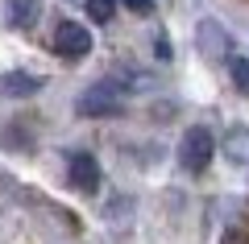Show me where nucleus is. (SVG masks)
Wrapping results in <instances>:
<instances>
[{
    "mask_svg": "<svg viewBox=\"0 0 249 244\" xmlns=\"http://www.w3.org/2000/svg\"><path fill=\"white\" fill-rule=\"evenodd\" d=\"M124 91H129V87H124L116 75H112V79H100V83H91V87L79 96V104H75V108H79V116H88V120L116 116V112L124 108Z\"/></svg>",
    "mask_w": 249,
    "mask_h": 244,
    "instance_id": "nucleus-1",
    "label": "nucleus"
},
{
    "mask_svg": "<svg viewBox=\"0 0 249 244\" xmlns=\"http://www.w3.org/2000/svg\"><path fill=\"white\" fill-rule=\"evenodd\" d=\"M212 153H216V137H212V129H204V124H191V129L183 132V141H178V166H183L187 174H204V170L212 166Z\"/></svg>",
    "mask_w": 249,
    "mask_h": 244,
    "instance_id": "nucleus-2",
    "label": "nucleus"
},
{
    "mask_svg": "<svg viewBox=\"0 0 249 244\" xmlns=\"http://www.w3.org/2000/svg\"><path fill=\"white\" fill-rule=\"evenodd\" d=\"M54 50H58L67 62L88 58V54H91V33H88V25H79V21H62V25L54 29Z\"/></svg>",
    "mask_w": 249,
    "mask_h": 244,
    "instance_id": "nucleus-3",
    "label": "nucleus"
},
{
    "mask_svg": "<svg viewBox=\"0 0 249 244\" xmlns=\"http://www.w3.org/2000/svg\"><path fill=\"white\" fill-rule=\"evenodd\" d=\"M67 174H71V186L83 195H96L100 191V162L88 153V149H79V153L67 157Z\"/></svg>",
    "mask_w": 249,
    "mask_h": 244,
    "instance_id": "nucleus-4",
    "label": "nucleus"
},
{
    "mask_svg": "<svg viewBox=\"0 0 249 244\" xmlns=\"http://www.w3.org/2000/svg\"><path fill=\"white\" fill-rule=\"evenodd\" d=\"M199 50L208 54V58H229V50H232V42H229V33H224L216 21H199Z\"/></svg>",
    "mask_w": 249,
    "mask_h": 244,
    "instance_id": "nucleus-5",
    "label": "nucleus"
},
{
    "mask_svg": "<svg viewBox=\"0 0 249 244\" xmlns=\"http://www.w3.org/2000/svg\"><path fill=\"white\" fill-rule=\"evenodd\" d=\"M224 157H229V166L249 170V124H232L229 129V137H224Z\"/></svg>",
    "mask_w": 249,
    "mask_h": 244,
    "instance_id": "nucleus-6",
    "label": "nucleus"
},
{
    "mask_svg": "<svg viewBox=\"0 0 249 244\" xmlns=\"http://www.w3.org/2000/svg\"><path fill=\"white\" fill-rule=\"evenodd\" d=\"M0 91L13 96V99H25V96H37L42 91V79L29 75V70H9V75L0 79Z\"/></svg>",
    "mask_w": 249,
    "mask_h": 244,
    "instance_id": "nucleus-7",
    "label": "nucleus"
},
{
    "mask_svg": "<svg viewBox=\"0 0 249 244\" xmlns=\"http://www.w3.org/2000/svg\"><path fill=\"white\" fill-rule=\"evenodd\" d=\"M4 21H9L13 29H29V25L37 21V0H9Z\"/></svg>",
    "mask_w": 249,
    "mask_h": 244,
    "instance_id": "nucleus-8",
    "label": "nucleus"
},
{
    "mask_svg": "<svg viewBox=\"0 0 249 244\" xmlns=\"http://www.w3.org/2000/svg\"><path fill=\"white\" fill-rule=\"evenodd\" d=\"M229 75L241 91H249V58L245 54H229Z\"/></svg>",
    "mask_w": 249,
    "mask_h": 244,
    "instance_id": "nucleus-9",
    "label": "nucleus"
},
{
    "mask_svg": "<svg viewBox=\"0 0 249 244\" xmlns=\"http://www.w3.org/2000/svg\"><path fill=\"white\" fill-rule=\"evenodd\" d=\"M83 4H88V17L100 21V25H108L112 13H116V0H83Z\"/></svg>",
    "mask_w": 249,
    "mask_h": 244,
    "instance_id": "nucleus-10",
    "label": "nucleus"
},
{
    "mask_svg": "<svg viewBox=\"0 0 249 244\" xmlns=\"http://www.w3.org/2000/svg\"><path fill=\"white\" fill-rule=\"evenodd\" d=\"M121 4L129 13H142V17H145V13H154V0H121Z\"/></svg>",
    "mask_w": 249,
    "mask_h": 244,
    "instance_id": "nucleus-11",
    "label": "nucleus"
},
{
    "mask_svg": "<svg viewBox=\"0 0 249 244\" xmlns=\"http://www.w3.org/2000/svg\"><path fill=\"white\" fill-rule=\"evenodd\" d=\"M71 4H79V0H71Z\"/></svg>",
    "mask_w": 249,
    "mask_h": 244,
    "instance_id": "nucleus-12",
    "label": "nucleus"
}]
</instances>
